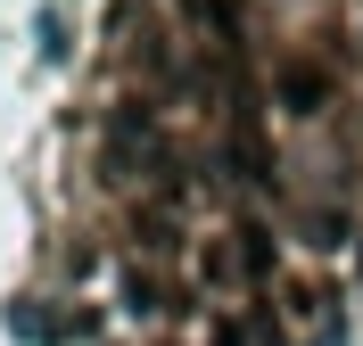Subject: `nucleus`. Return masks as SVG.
Masks as SVG:
<instances>
[{
  "label": "nucleus",
  "instance_id": "nucleus-1",
  "mask_svg": "<svg viewBox=\"0 0 363 346\" xmlns=\"http://www.w3.org/2000/svg\"><path fill=\"white\" fill-rule=\"evenodd\" d=\"M108 173H116V182H140V173H165V190L182 198V182H174L182 165H174V149H165V132H157V115L140 108V99L108 115Z\"/></svg>",
  "mask_w": 363,
  "mask_h": 346
},
{
  "label": "nucleus",
  "instance_id": "nucleus-6",
  "mask_svg": "<svg viewBox=\"0 0 363 346\" xmlns=\"http://www.w3.org/2000/svg\"><path fill=\"white\" fill-rule=\"evenodd\" d=\"M215 346H248V338H240V322H223V330H215Z\"/></svg>",
  "mask_w": 363,
  "mask_h": 346
},
{
  "label": "nucleus",
  "instance_id": "nucleus-2",
  "mask_svg": "<svg viewBox=\"0 0 363 346\" xmlns=\"http://www.w3.org/2000/svg\"><path fill=\"white\" fill-rule=\"evenodd\" d=\"M272 99H281L289 115H322V108H330V67L306 58V50H289V58L272 67Z\"/></svg>",
  "mask_w": 363,
  "mask_h": 346
},
{
  "label": "nucleus",
  "instance_id": "nucleus-3",
  "mask_svg": "<svg viewBox=\"0 0 363 346\" xmlns=\"http://www.w3.org/2000/svg\"><path fill=\"white\" fill-rule=\"evenodd\" d=\"M231 255H240V280H272V231L264 223H240V231H231Z\"/></svg>",
  "mask_w": 363,
  "mask_h": 346
},
{
  "label": "nucleus",
  "instance_id": "nucleus-5",
  "mask_svg": "<svg viewBox=\"0 0 363 346\" xmlns=\"http://www.w3.org/2000/svg\"><path fill=\"white\" fill-rule=\"evenodd\" d=\"M306 231H314V248H339V239H347V214H339V207H314Z\"/></svg>",
  "mask_w": 363,
  "mask_h": 346
},
{
  "label": "nucleus",
  "instance_id": "nucleus-4",
  "mask_svg": "<svg viewBox=\"0 0 363 346\" xmlns=\"http://www.w3.org/2000/svg\"><path fill=\"white\" fill-rule=\"evenodd\" d=\"M124 297H133V313H165V289H157L149 272H140V264L124 272Z\"/></svg>",
  "mask_w": 363,
  "mask_h": 346
}]
</instances>
